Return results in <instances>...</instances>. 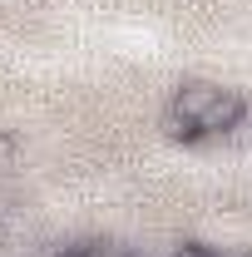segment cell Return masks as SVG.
I'll return each mask as SVG.
<instances>
[{
  "mask_svg": "<svg viewBox=\"0 0 252 257\" xmlns=\"http://www.w3.org/2000/svg\"><path fill=\"white\" fill-rule=\"evenodd\" d=\"M173 257H218V252H208V247H178Z\"/></svg>",
  "mask_w": 252,
  "mask_h": 257,
  "instance_id": "obj_4",
  "label": "cell"
},
{
  "mask_svg": "<svg viewBox=\"0 0 252 257\" xmlns=\"http://www.w3.org/2000/svg\"><path fill=\"white\" fill-rule=\"evenodd\" d=\"M10 168H15V139L0 128V173H10Z\"/></svg>",
  "mask_w": 252,
  "mask_h": 257,
  "instance_id": "obj_3",
  "label": "cell"
},
{
  "mask_svg": "<svg viewBox=\"0 0 252 257\" xmlns=\"http://www.w3.org/2000/svg\"><path fill=\"white\" fill-rule=\"evenodd\" d=\"M227 94L222 84H208V79H193V84H183L178 94H173V109H168V124H173V134H188V139H198V128H203V119L213 114V104Z\"/></svg>",
  "mask_w": 252,
  "mask_h": 257,
  "instance_id": "obj_1",
  "label": "cell"
},
{
  "mask_svg": "<svg viewBox=\"0 0 252 257\" xmlns=\"http://www.w3.org/2000/svg\"><path fill=\"white\" fill-rule=\"evenodd\" d=\"M242 119H247V99L237 94V89H227V94L213 104V114L203 119V128H198V134H232Z\"/></svg>",
  "mask_w": 252,
  "mask_h": 257,
  "instance_id": "obj_2",
  "label": "cell"
}]
</instances>
